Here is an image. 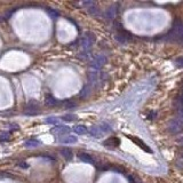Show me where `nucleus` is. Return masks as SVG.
Here are the masks:
<instances>
[{"label":"nucleus","mask_w":183,"mask_h":183,"mask_svg":"<svg viewBox=\"0 0 183 183\" xmlns=\"http://www.w3.org/2000/svg\"><path fill=\"white\" fill-rule=\"evenodd\" d=\"M39 109H40V105L38 103V101L36 100H30L29 103L26 104V111H25V114H30V116H36L39 113Z\"/></svg>","instance_id":"1"},{"label":"nucleus","mask_w":183,"mask_h":183,"mask_svg":"<svg viewBox=\"0 0 183 183\" xmlns=\"http://www.w3.org/2000/svg\"><path fill=\"white\" fill-rule=\"evenodd\" d=\"M93 42H94V36L88 32L85 33L84 37L80 39V45H81V47L84 48L85 51H88L89 48L92 47Z\"/></svg>","instance_id":"2"},{"label":"nucleus","mask_w":183,"mask_h":183,"mask_svg":"<svg viewBox=\"0 0 183 183\" xmlns=\"http://www.w3.org/2000/svg\"><path fill=\"white\" fill-rule=\"evenodd\" d=\"M107 128H109L105 124H102L101 126H94L92 127L90 129H89V134L92 136H94V137H101V136L103 135L105 132H108L109 129H107Z\"/></svg>","instance_id":"3"},{"label":"nucleus","mask_w":183,"mask_h":183,"mask_svg":"<svg viewBox=\"0 0 183 183\" xmlns=\"http://www.w3.org/2000/svg\"><path fill=\"white\" fill-rule=\"evenodd\" d=\"M78 139L75 135H62L60 139H57V142L61 144H75L77 143Z\"/></svg>","instance_id":"4"},{"label":"nucleus","mask_w":183,"mask_h":183,"mask_svg":"<svg viewBox=\"0 0 183 183\" xmlns=\"http://www.w3.org/2000/svg\"><path fill=\"white\" fill-rule=\"evenodd\" d=\"M70 132V128L68 126H56V127H54V128H52L51 129V133L52 134H54V135H65L66 133H69Z\"/></svg>","instance_id":"5"},{"label":"nucleus","mask_w":183,"mask_h":183,"mask_svg":"<svg viewBox=\"0 0 183 183\" xmlns=\"http://www.w3.org/2000/svg\"><path fill=\"white\" fill-rule=\"evenodd\" d=\"M104 63H105V57L102 56V55H97V56L92 61V66H93L94 69H100Z\"/></svg>","instance_id":"6"},{"label":"nucleus","mask_w":183,"mask_h":183,"mask_svg":"<svg viewBox=\"0 0 183 183\" xmlns=\"http://www.w3.org/2000/svg\"><path fill=\"white\" fill-rule=\"evenodd\" d=\"M45 104L48 105V107H55V105L58 104V101H57L53 95L47 94L46 96H45Z\"/></svg>","instance_id":"7"},{"label":"nucleus","mask_w":183,"mask_h":183,"mask_svg":"<svg viewBox=\"0 0 183 183\" xmlns=\"http://www.w3.org/2000/svg\"><path fill=\"white\" fill-rule=\"evenodd\" d=\"M78 157H79V159L83 160L84 163H87V164H90V165L95 164V160L92 158V156L87 155V153H79Z\"/></svg>","instance_id":"8"},{"label":"nucleus","mask_w":183,"mask_h":183,"mask_svg":"<svg viewBox=\"0 0 183 183\" xmlns=\"http://www.w3.org/2000/svg\"><path fill=\"white\" fill-rule=\"evenodd\" d=\"M60 153H61V156L64 158V159H66V160L72 159V151H71L70 149H68V148H63V149H61V150H60Z\"/></svg>","instance_id":"9"},{"label":"nucleus","mask_w":183,"mask_h":183,"mask_svg":"<svg viewBox=\"0 0 183 183\" xmlns=\"http://www.w3.org/2000/svg\"><path fill=\"white\" fill-rule=\"evenodd\" d=\"M104 146H111V148H114V146H119V140L116 139V137H110L107 141L104 142Z\"/></svg>","instance_id":"10"},{"label":"nucleus","mask_w":183,"mask_h":183,"mask_svg":"<svg viewBox=\"0 0 183 183\" xmlns=\"http://www.w3.org/2000/svg\"><path fill=\"white\" fill-rule=\"evenodd\" d=\"M24 146L29 148V149H31V148H38V146H41V142L37 141V140H29L24 143Z\"/></svg>","instance_id":"11"},{"label":"nucleus","mask_w":183,"mask_h":183,"mask_svg":"<svg viewBox=\"0 0 183 183\" xmlns=\"http://www.w3.org/2000/svg\"><path fill=\"white\" fill-rule=\"evenodd\" d=\"M73 131H75L76 134L83 135L85 133H87V127L84 126V125H77V126L73 127Z\"/></svg>","instance_id":"12"},{"label":"nucleus","mask_w":183,"mask_h":183,"mask_svg":"<svg viewBox=\"0 0 183 183\" xmlns=\"http://www.w3.org/2000/svg\"><path fill=\"white\" fill-rule=\"evenodd\" d=\"M47 12H48V14H49V16H51L53 19H58V16H60V13L56 12V10H54V9H48Z\"/></svg>","instance_id":"13"},{"label":"nucleus","mask_w":183,"mask_h":183,"mask_svg":"<svg viewBox=\"0 0 183 183\" xmlns=\"http://www.w3.org/2000/svg\"><path fill=\"white\" fill-rule=\"evenodd\" d=\"M63 120H65V121H73L77 119V116L76 114H65V116H63L62 117Z\"/></svg>","instance_id":"14"},{"label":"nucleus","mask_w":183,"mask_h":183,"mask_svg":"<svg viewBox=\"0 0 183 183\" xmlns=\"http://www.w3.org/2000/svg\"><path fill=\"white\" fill-rule=\"evenodd\" d=\"M46 122H47V124H54V125H56V124L60 122V119L56 117H48L46 118Z\"/></svg>","instance_id":"15"},{"label":"nucleus","mask_w":183,"mask_h":183,"mask_svg":"<svg viewBox=\"0 0 183 183\" xmlns=\"http://www.w3.org/2000/svg\"><path fill=\"white\" fill-rule=\"evenodd\" d=\"M10 137L9 133H6V132H1L0 133V141H8Z\"/></svg>","instance_id":"16"},{"label":"nucleus","mask_w":183,"mask_h":183,"mask_svg":"<svg viewBox=\"0 0 183 183\" xmlns=\"http://www.w3.org/2000/svg\"><path fill=\"white\" fill-rule=\"evenodd\" d=\"M88 94H89V87H88V86H85L84 88L81 89L79 96H80V97H85L86 95H88Z\"/></svg>","instance_id":"17"},{"label":"nucleus","mask_w":183,"mask_h":183,"mask_svg":"<svg viewBox=\"0 0 183 183\" xmlns=\"http://www.w3.org/2000/svg\"><path fill=\"white\" fill-rule=\"evenodd\" d=\"M64 104H65V107H66L68 109H69V108H75V107H76V104H75V103H70L69 101H66V102H65Z\"/></svg>","instance_id":"18"},{"label":"nucleus","mask_w":183,"mask_h":183,"mask_svg":"<svg viewBox=\"0 0 183 183\" xmlns=\"http://www.w3.org/2000/svg\"><path fill=\"white\" fill-rule=\"evenodd\" d=\"M19 166H21V167H23V168H28V164H26V163H21Z\"/></svg>","instance_id":"19"}]
</instances>
